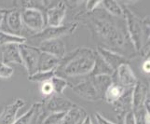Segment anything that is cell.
I'll return each instance as SVG.
<instances>
[{"label": "cell", "mask_w": 150, "mask_h": 124, "mask_svg": "<svg viewBox=\"0 0 150 124\" xmlns=\"http://www.w3.org/2000/svg\"><path fill=\"white\" fill-rule=\"evenodd\" d=\"M77 17L91 30L93 38L100 41L102 44L100 47L116 51L124 56L123 51L127 50V45L131 43L125 23L118 24L113 16L100 8H97L92 12L80 13Z\"/></svg>", "instance_id": "1"}, {"label": "cell", "mask_w": 150, "mask_h": 124, "mask_svg": "<svg viewBox=\"0 0 150 124\" xmlns=\"http://www.w3.org/2000/svg\"><path fill=\"white\" fill-rule=\"evenodd\" d=\"M96 51L91 48L79 47L65 54L55 69L56 76L80 77L90 75L93 68Z\"/></svg>", "instance_id": "2"}, {"label": "cell", "mask_w": 150, "mask_h": 124, "mask_svg": "<svg viewBox=\"0 0 150 124\" xmlns=\"http://www.w3.org/2000/svg\"><path fill=\"white\" fill-rule=\"evenodd\" d=\"M123 19L125 22L128 37L136 53L140 52L144 43V25L143 19L139 18L126 6H122Z\"/></svg>", "instance_id": "3"}, {"label": "cell", "mask_w": 150, "mask_h": 124, "mask_svg": "<svg viewBox=\"0 0 150 124\" xmlns=\"http://www.w3.org/2000/svg\"><path fill=\"white\" fill-rule=\"evenodd\" d=\"M21 11V19H22L23 25L27 29L35 34H38L42 31L47 24H46L45 12L38 9H22Z\"/></svg>", "instance_id": "4"}, {"label": "cell", "mask_w": 150, "mask_h": 124, "mask_svg": "<svg viewBox=\"0 0 150 124\" xmlns=\"http://www.w3.org/2000/svg\"><path fill=\"white\" fill-rule=\"evenodd\" d=\"M77 25H79V23L75 22V23H68L67 25L63 24L58 27L47 26L41 31L40 33L32 35L29 39L32 41H37L39 44L40 42H42V41H45V40L60 38L61 37H63V35L73 34L76 31Z\"/></svg>", "instance_id": "5"}, {"label": "cell", "mask_w": 150, "mask_h": 124, "mask_svg": "<svg viewBox=\"0 0 150 124\" xmlns=\"http://www.w3.org/2000/svg\"><path fill=\"white\" fill-rule=\"evenodd\" d=\"M21 59L22 63L26 69L28 76H32L38 71V62L39 58V54L41 51L38 47L30 46L27 44H20L19 45Z\"/></svg>", "instance_id": "6"}, {"label": "cell", "mask_w": 150, "mask_h": 124, "mask_svg": "<svg viewBox=\"0 0 150 124\" xmlns=\"http://www.w3.org/2000/svg\"><path fill=\"white\" fill-rule=\"evenodd\" d=\"M66 9L67 5L64 1H51L45 13L47 26L58 27L63 25L66 15Z\"/></svg>", "instance_id": "7"}, {"label": "cell", "mask_w": 150, "mask_h": 124, "mask_svg": "<svg viewBox=\"0 0 150 124\" xmlns=\"http://www.w3.org/2000/svg\"><path fill=\"white\" fill-rule=\"evenodd\" d=\"M23 29V25L22 23V19H21L20 9L15 8L11 9H7L0 30L3 31V32L22 37Z\"/></svg>", "instance_id": "8"}, {"label": "cell", "mask_w": 150, "mask_h": 124, "mask_svg": "<svg viewBox=\"0 0 150 124\" xmlns=\"http://www.w3.org/2000/svg\"><path fill=\"white\" fill-rule=\"evenodd\" d=\"M42 103L46 114L47 113H62V112L65 113L76 105L71 100L58 94L50 95Z\"/></svg>", "instance_id": "9"}, {"label": "cell", "mask_w": 150, "mask_h": 124, "mask_svg": "<svg viewBox=\"0 0 150 124\" xmlns=\"http://www.w3.org/2000/svg\"><path fill=\"white\" fill-rule=\"evenodd\" d=\"M112 77L114 82H116L125 89L133 88L138 81L135 74L133 73L129 63L123 64L120 66H118Z\"/></svg>", "instance_id": "10"}, {"label": "cell", "mask_w": 150, "mask_h": 124, "mask_svg": "<svg viewBox=\"0 0 150 124\" xmlns=\"http://www.w3.org/2000/svg\"><path fill=\"white\" fill-rule=\"evenodd\" d=\"M71 88L76 94H77L82 99H84L86 101L96 102L101 100V98L98 95L90 77L79 82V83H76L75 85H72Z\"/></svg>", "instance_id": "11"}, {"label": "cell", "mask_w": 150, "mask_h": 124, "mask_svg": "<svg viewBox=\"0 0 150 124\" xmlns=\"http://www.w3.org/2000/svg\"><path fill=\"white\" fill-rule=\"evenodd\" d=\"M38 48L41 52L50 54L60 60L63 59L66 54L65 45L64 41L60 38L42 41L38 44Z\"/></svg>", "instance_id": "12"}, {"label": "cell", "mask_w": 150, "mask_h": 124, "mask_svg": "<svg viewBox=\"0 0 150 124\" xmlns=\"http://www.w3.org/2000/svg\"><path fill=\"white\" fill-rule=\"evenodd\" d=\"M132 88L126 89L124 94L118 99L117 102L112 104L114 110L116 112L117 120L122 124L124 116L126 113L132 111Z\"/></svg>", "instance_id": "13"}, {"label": "cell", "mask_w": 150, "mask_h": 124, "mask_svg": "<svg viewBox=\"0 0 150 124\" xmlns=\"http://www.w3.org/2000/svg\"><path fill=\"white\" fill-rule=\"evenodd\" d=\"M96 52L99 54L103 59V61L111 67L112 70H114V72L117 69L118 66H120L123 64L129 63V59L124 57L123 55L116 52V51H113V50L105 49L103 47H100V46L97 47Z\"/></svg>", "instance_id": "14"}, {"label": "cell", "mask_w": 150, "mask_h": 124, "mask_svg": "<svg viewBox=\"0 0 150 124\" xmlns=\"http://www.w3.org/2000/svg\"><path fill=\"white\" fill-rule=\"evenodd\" d=\"M25 105L23 99L17 98L9 105L4 107L0 114V124H13L16 120L18 111Z\"/></svg>", "instance_id": "15"}, {"label": "cell", "mask_w": 150, "mask_h": 124, "mask_svg": "<svg viewBox=\"0 0 150 124\" xmlns=\"http://www.w3.org/2000/svg\"><path fill=\"white\" fill-rule=\"evenodd\" d=\"M149 95V90L147 86L141 81H137L132 88V111L135 112L144 108V103Z\"/></svg>", "instance_id": "16"}, {"label": "cell", "mask_w": 150, "mask_h": 124, "mask_svg": "<svg viewBox=\"0 0 150 124\" xmlns=\"http://www.w3.org/2000/svg\"><path fill=\"white\" fill-rule=\"evenodd\" d=\"M2 51V62L4 64H8L10 63L23 64L22 59H21L20 50L18 44H7L1 46Z\"/></svg>", "instance_id": "17"}, {"label": "cell", "mask_w": 150, "mask_h": 124, "mask_svg": "<svg viewBox=\"0 0 150 124\" xmlns=\"http://www.w3.org/2000/svg\"><path fill=\"white\" fill-rule=\"evenodd\" d=\"M88 117V113L83 107L75 105L65 113L60 124H82Z\"/></svg>", "instance_id": "18"}, {"label": "cell", "mask_w": 150, "mask_h": 124, "mask_svg": "<svg viewBox=\"0 0 150 124\" xmlns=\"http://www.w3.org/2000/svg\"><path fill=\"white\" fill-rule=\"evenodd\" d=\"M60 59L54 57V56L40 52L39 58L38 62V71L37 72H48L51 70H55L60 64Z\"/></svg>", "instance_id": "19"}, {"label": "cell", "mask_w": 150, "mask_h": 124, "mask_svg": "<svg viewBox=\"0 0 150 124\" xmlns=\"http://www.w3.org/2000/svg\"><path fill=\"white\" fill-rule=\"evenodd\" d=\"M92 84H93L98 95L101 99L103 98L105 92L107 88L113 83V77L112 76H95V77H89Z\"/></svg>", "instance_id": "20"}, {"label": "cell", "mask_w": 150, "mask_h": 124, "mask_svg": "<svg viewBox=\"0 0 150 124\" xmlns=\"http://www.w3.org/2000/svg\"><path fill=\"white\" fill-rule=\"evenodd\" d=\"M114 70H112L111 67L108 65L101 56L96 52L94 65L92 68L91 74L89 77H95V76H113Z\"/></svg>", "instance_id": "21"}, {"label": "cell", "mask_w": 150, "mask_h": 124, "mask_svg": "<svg viewBox=\"0 0 150 124\" xmlns=\"http://www.w3.org/2000/svg\"><path fill=\"white\" fill-rule=\"evenodd\" d=\"M125 91H126L125 88L121 87L120 85H118L117 83L113 81V83L105 91V95H103V99H105L106 103H108V104L112 105L120 99L124 94Z\"/></svg>", "instance_id": "22"}, {"label": "cell", "mask_w": 150, "mask_h": 124, "mask_svg": "<svg viewBox=\"0 0 150 124\" xmlns=\"http://www.w3.org/2000/svg\"><path fill=\"white\" fill-rule=\"evenodd\" d=\"M100 6L103 7V9L106 13L116 18H123L122 6L115 0H103L101 1Z\"/></svg>", "instance_id": "23"}, {"label": "cell", "mask_w": 150, "mask_h": 124, "mask_svg": "<svg viewBox=\"0 0 150 124\" xmlns=\"http://www.w3.org/2000/svg\"><path fill=\"white\" fill-rule=\"evenodd\" d=\"M27 39L24 37H20V35H15L9 33L3 32V31L0 30V46L3 45H7V44H24L26 43Z\"/></svg>", "instance_id": "24"}, {"label": "cell", "mask_w": 150, "mask_h": 124, "mask_svg": "<svg viewBox=\"0 0 150 124\" xmlns=\"http://www.w3.org/2000/svg\"><path fill=\"white\" fill-rule=\"evenodd\" d=\"M50 81L51 86H52L54 94H58V95L63 94L65 88H67L70 84L69 82L66 80V79L60 76H56V75Z\"/></svg>", "instance_id": "25"}, {"label": "cell", "mask_w": 150, "mask_h": 124, "mask_svg": "<svg viewBox=\"0 0 150 124\" xmlns=\"http://www.w3.org/2000/svg\"><path fill=\"white\" fill-rule=\"evenodd\" d=\"M55 70H51L48 72H37L32 76H29L28 79L33 82H38V83H44V82L50 81L55 76Z\"/></svg>", "instance_id": "26"}, {"label": "cell", "mask_w": 150, "mask_h": 124, "mask_svg": "<svg viewBox=\"0 0 150 124\" xmlns=\"http://www.w3.org/2000/svg\"><path fill=\"white\" fill-rule=\"evenodd\" d=\"M65 113H50L48 116L45 117L41 124H60L63 120Z\"/></svg>", "instance_id": "27"}, {"label": "cell", "mask_w": 150, "mask_h": 124, "mask_svg": "<svg viewBox=\"0 0 150 124\" xmlns=\"http://www.w3.org/2000/svg\"><path fill=\"white\" fill-rule=\"evenodd\" d=\"M14 73V69L11 66L0 62V79H9Z\"/></svg>", "instance_id": "28"}, {"label": "cell", "mask_w": 150, "mask_h": 124, "mask_svg": "<svg viewBox=\"0 0 150 124\" xmlns=\"http://www.w3.org/2000/svg\"><path fill=\"white\" fill-rule=\"evenodd\" d=\"M40 91H41V92H42L43 95L48 96V97L54 94L52 86H51V84H50V81H47V82H44V83H42L41 88H40Z\"/></svg>", "instance_id": "29"}, {"label": "cell", "mask_w": 150, "mask_h": 124, "mask_svg": "<svg viewBox=\"0 0 150 124\" xmlns=\"http://www.w3.org/2000/svg\"><path fill=\"white\" fill-rule=\"evenodd\" d=\"M101 5L100 0H90V1H86V10L87 12H92L93 10H95L97 8H99Z\"/></svg>", "instance_id": "30"}, {"label": "cell", "mask_w": 150, "mask_h": 124, "mask_svg": "<svg viewBox=\"0 0 150 124\" xmlns=\"http://www.w3.org/2000/svg\"><path fill=\"white\" fill-rule=\"evenodd\" d=\"M122 124H136L135 116H134L133 111H130L126 113V115L124 116Z\"/></svg>", "instance_id": "31"}, {"label": "cell", "mask_w": 150, "mask_h": 124, "mask_svg": "<svg viewBox=\"0 0 150 124\" xmlns=\"http://www.w3.org/2000/svg\"><path fill=\"white\" fill-rule=\"evenodd\" d=\"M95 118H96L98 124H115V123L111 122L110 120H106L103 115H101V113H98V112L95 114Z\"/></svg>", "instance_id": "32"}, {"label": "cell", "mask_w": 150, "mask_h": 124, "mask_svg": "<svg viewBox=\"0 0 150 124\" xmlns=\"http://www.w3.org/2000/svg\"><path fill=\"white\" fill-rule=\"evenodd\" d=\"M149 64H150L149 58H146V60L144 61V63L143 64V69L146 73H149Z\"/></svg>", "instance_id": "33"}, {"label": "cell", "mask_w": 150, "mask_h": 124, "mask_svg": "<svg viewBox=\"0 0 150 124\" xmlns=\"http://www.w3.org/2000/svg\"><path fill=\"white\" fill-rule=\"evenodd\" d=\"M6 12H7V9L0 8V29H1V24H2V22L4 20L5 15H6Z\"/></svg>", "instance_id": "34"}, {"label": "cell", "mask_w": 150, "mask_h": 124, "mask_svg": "<svg viewBox=\"0 0 150 124\" xmlns=\"http://www.w3.org/2000/svg\"><path fill=\"white\" fill-rule=\"evenodd\" d=\"M82 124H92V120H91V116L88 115V117L85 118L84 122L82 123Z\"/></svg>", "instance_id": "35"}]
</instances>
